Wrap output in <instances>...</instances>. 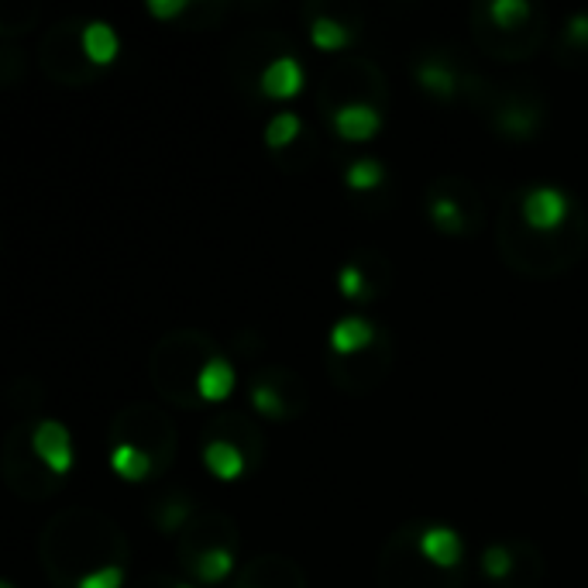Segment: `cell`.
Returning a JSON list of instances; mask_svg holds the SVG:
<instances>
[{"label": "cell", "instance_id": "23", "mask_svg": "<svg viewBox=\"0 0 588 588\" xmlns=\"http://www.w3.org/2000/svg\"><path fill=\"white\" fill-rule=\"evenodd\" d=\"M299 86H303V69L293 56H279L262 73V80H258V90L275 101L293 97V93H299Z\"/></svg>", "mask_w": 588, "mask_h": 588}, {"label": "cell", "instance_id": "24", "mask_svg": "<svg viewBox=\"0 0 588 588\" xmlns=\"http://www.w3.org/2000/svg\"><path fill=\"white\" fill-rule=\"evenodd\" d=\"M413 73H416V83L427 93H434V97H451V93L461 86V77L440 59H420Z\"/></svg>", "mask_w": 588, "mask_h": 588}, {"label": "cell", "instance_id": "37", "mask_svg": "<svg viewBox=\"0 0 588 588\" xmlns=\"http://www.w3.org/2000/svg\"><path fill=\"white\" fill-rule=\"evenodd\" d=\"M125 585V568H101V572H93L86 575L77 588H121Z\"/></svg>", "mask_w": 588, "mask_h": 588}, {"label": "cell", "instance_id": "17", "mask_svg": "<svg viewBox=\"0 0 588 588\" xmlns=\"http://www.w3.org/2000/svg\"><path fill=\"white\" fill-rule=\"evenodd\" d=\"M238 588H307V575L286 554H258L242 568Z\"/></svg>", "mask_w": 588, "mask_h": 588}, {"label": "cell", "instance_id": "20", "mask_svg": "<svg viewBox=\"0 0 588 588\" xmlns=\"http://www.w3.org/2000/svg\"><path fill=\"white\" fill-rule=\"evenodd\" d=\"M513 548V568H509V578L499 585V588H537L544 581V572H548V561L544 554L537 551L533 540H509Z\"/></svg>", "mask_w": 588, "mask_h": 588}, {"label": "cell", "instance_id": "30", "mask_svg": "<svg viewBox=\"0 0 588 588\" xmlns=\"http://www.w3.org/2000/svg\"><path fill=\"white\" fill-rule=\"evenodd\" d=\"M193 503L183 496V492H173V496H162L158 506L152 509V520L158 530H183L186 524H190V516H193Z\"/></svg>", "mask_w": 588, "mask_h": 588}, {"label": "cell", "instance_id": "25", "mask_svg": "<svg viewBox=\"0 0 588 588\" xmlns=\"http://www.w3.org/2000/svg\"><path fill=\"white\" fill-rule=\"evenodd\" d=\"M203 461H207V468H210V472H214L217 479H238L242 472H248L245 455L234 448V444H227V440H210V444H203Z\"/></svg>", "mask_w": 588, "mask_h": 588}, {"label": "cell", "instance_id": "12", "mask_svg": "<svg viewBox=\"0 0 588 588\" xmlns=\"http://www.w3.org/2000/svg\"><path fill=\"white\" fill-rule=\"evenodd\" d=\"M214 548L238 551V527H234V520L227 513L197 509L190 516V524L179 530V561L190 564L197 554L214 551Z\"/></svg>", "mask_w": 588, "mask_h": 588}, {"label": "cell", "instance_id": "2", "mask_svg": "<svg viewBox=\"0 0 588 588\" xmlns=\"http://www.w3.org/2000/svg\"><path fill=\"white\" fill-rule=\"evenodd\" d=\"M496 234H499V255L513 272L544 279V275H561L564 269H572L578 262L588 245V221L581 217V210H575L572 221L561 231L537 234L524 224L520 190H513L503 200Z\"/></svg>", "mask_w": 588, "mask_h": 588}, {"label": "cell", "instance_id": "38", "mask_svg": "<svg viewBox=\"0 0 588 588\" xmlns=\"http://www.w3.org/2000/svg\"><path fill=\"white\" fill-rule=\"evenodd\" d=\"M149 11L158 14V17H176L183 11H190V4H183V0H166V4H162V0H152Z\"/></svg>", "mask_w": 588, "mask_h": 588}, {"label": "cell", "instance_id": "6", "mask_svg": "<svg viewBox=\"0 0 588 588\" xmlns=\"http://www.w3.org/2000/svg\"><path fill=\"white\" fill-rule=\"evenodd\" d=\"M117 444H131V448L145 451L155 464V472H166L176 461V427L152 403H131L114 416L110 448H117Z\"/></svg>", "mask_w": 588, "mask_h": 588}, {"label": "cell", "instance_id": "14", "mask_svg": "<svg viewBox=\"0 0 588 588\" xmlns=\"http://www.w3.org/2000/svg\"><path fill=\"white\" fill-rule=\"evenodd\" d=\"M575 210H578V203L568 200V193H561L557 186H530V190H520L524 224L537 234L561 231L572 221Z\"/></svg>", "mask_w": 588, "mask_h": 588}, {"label": "cell", "instance_id": "22", "mask_svg": "<svg viewBox=\"0 0 588 588\" xmlns=\"http://www.w3.org/2000/svg\"><path fill=\"white\" fill-rule=\"evenodd\" d=\"M331 125L344 141H368L375 131L383 128V114L368 104H355V107H341L331 117Z\"/></svg>", "mask_w": 588, "mask_h": 588}, {"label": "cell", "instance_id": "33", "mask_svg": "<svg viewBox=\"0 0 588 588\" xmlns=\"http://www.w3.org/2000/svg\"><path fill=\"white\" fill-rule=\"evenodd\" d=\"M310 38H314L317 49L338 52V49H344V45L351 42V32H348V25H341L338 17H317L314 25H310Z\"/></svg>", "mask_w": 588, "mask_h": 588}, {"label": "cell", "instance_id": "5", "mask_svg": "<svg viewBox=\"0 0 588 588\" xmlns=\"http://www.w3.org/2000/svg\"><path fill=\"white\" fill-rule=\"evenodd\" d=\"M386 101H389L386 77L379 73L375 62L362 56H344L327 66L324 83H320V104L327 107V117H334L341 107H355V104H368L375 110H383Z\"/></svg>", "mask_w": 588, "mask_h": 588}, {"label": "cell", "instance_id": "11", "mask_svg": "<svg viewBox=\"0 0 588 588\" xmlns=\"http://www.w3.org/2000/svg\"><path fill=\"white\" fill-rule=\"evenodd\" d=\"M389 365H392V344H389L386 331H379L375 344H368L365 351H358V355H334V351H331V358H327V372H331V379L344 392L375 389L386 379Z\"/></svg>", "mask_w": 588, "mask_h": 588}, {"label": "cell", "instance_id": "8", "mask_svg": "<svg viewBox=\"0 0 588 588\" xmlns=\"http://www.w3.org/2000/svg\"><path fill=\"white\" fill-rule=\"evenodd\" d=\"M427 214L444 234H472L485 221V200L464 176H440L427 190Z\"/></svg>", "mask_w": 588, "mask_h": 588}, {"label": "cell", "instance_id": "19", "mask_svg": "<svg viewBox=\"0 0 588 588\" xmlns=\"http://www.w3.org/2000/svg\"><path fill=\"white\" fill-rule=\"evenodd\" d=\"M420 551L427 554V557L437 564V568L458 572L461 554H464V544H461L458 530L440 527V524H423V530H420Z\"/></svg>", "mask_w": 588, "mask_h": 588}, {"label": "cell", "instance_id": "21", "mask_svg": "<svg viewBox=\"0 0 588 588\" xmlns=\"http://www.w3.org/2000/svg\"><path fill=\"white\" fill-rule=\"evenodd\" d=\"M375 338H379V327H375L368 317L351 314L331 327V351L334 355H358V351L375 344Z\"/></svg>", "mask_w": 588, "mask_h": 588}, {"label": "cell", "instance_id": "9", "mask_svg": "<svg viewBox=\"0 0 588 588\" xmlns=\"http://www.w3.org/2000/svg\"><path fill=\"white\" fill-rule=\"evenodd\" d=\"M83 32H86L83 21L66 17L49 35H45L42 49H38V62L45 69V77L59 80L66 86L93 83V77H97V66H93L90 56H86Z\"/></svg>", "mask_w": 588, "mask_h": 588}, {"label": "cell", "instance_id": "40", "mask_svg": "<svg viewBox=\"0 0 588 588\" xmlns=\"http://www.w3.org/2000/svg\"><path fill=\"white\" fill-rule=\"evenodd\" d=\"M578 479H581V489H585V496H588V448L581 455V468H578Z\"/></svg>", "mask_w": 588, "mask_h": 588}, {"label": "cell", "instance_id": "39", "mask_svg": "<svg viewBox=\"0 0 588 588\" xmlns=\"http://www.w3.org/2000/svg\"><path fill=\"white\" fill-rule=\"evenodd\" d=\"M134 588H179V581H173V578H162V575H145V578H141Z\"/></svg>", "mask_w": 588, "mask_h": 588}, {"label": "cell", "instance_id": "13", "mask_svg": "<svg viewBox=\"0 0 588 588\" xmlns=\"http://www.w3.org/2000/svg\"><path fill=\"white\" fill-rule=\"evenodd\" d=\"M203 444L210 440H227L234 444L245 461H248V472H255L258 464L266 458V434L255 427V423L242 413V410H227V413H210V420L203 423Z\"/></svg>", "mask_w": 588, "mask_h": 588}, {"label": "cell", "instance_id": "41", "mask_svg": "<svg viewBox=\"0 0 588 588\" xmlns=\"http://www.w3.org/2000/svg\"><path fill=\"white\" fill-rule=\"evenodd\" d=\"M179 588H193V585H186V581H179Z\"/></svg>", "mask_w": 588, "mask_h": 588}, {"label": "cell", "instance_id": "27", "mask_svg": "<svg viewBox=\"0 0 588 588\" xmlns=\"http://www.w3.org/2000/svg\"><path fill=\"white\" fill-rule=\"evenodd\" d=\"M234 389V365L217 355L203 372H200V399L203 403H221L224 396H231Z\"/></svg>", "mask_w": 588, "mask_h": 588}, {"label": "cell", "instance_id": "28", "mask_svg": "<svg viewBox=\"0 0 588 588\" xmlns=\"http://www.w3.org/2000/svg\"><path fill=\"white\" fill-rule=\"evenodd\" d=\"M110 468L128 482H141V479L155 475L152 458L145 451L131 448V444H117V448H110Z\"/></svg>", "mask_w": 588, "mask_h": 588}, {"label": "cell", "instance_id": "32", "mask_svg": "<svg viewBox=\"0 0 588 588\" xmlns=\"http://www.w3.org/2000/svg\"><path fill=\"white\" fill-rule=\"evenodd\" d=\"M299 128H303V121H299L296 110H279L266 128V145L269 149H290L299 138Z\"/></svg>", "mask_w": 588, "mask_h": 588}, {"label": "cell", "instance_id": "16", "mask_svg": "<svg viewBox=\"0 0 588 588\" xmlns=\"http://www.w3.org/2000/svg\"><path fill=\"white\" fill-rule=\"evenodd\" d=\"M485 110L492 114V128H499L509 138H530L540 125V101L527 97V93H496L489 90Z\"/></svg>", "mask_w": 588, "mask_h": 588}, {"label": "cell", "instance_id": "18", "mask_svg": "<svg viewBox=\"0 0 588 588\" xmlns=\"http://www.w3.org/2000/svg\"><path fill=\"white\" fill-rule=\"evenodd\" d=\"M35 451L56 475H66L69 464H73V440H69V431L56 420L35 423Z\"/></svg>", "mask_w": 588, "mask_h": 588}, {"label": "cell", "instance_id": "4", "mask_svg": "<svg viewBox=\"0 0 588 588\" xmlns=\"http://www.w3.org/2000/svg\"><path fill=\"white\" fill-rule=\"evenodd\" d=\"M423 524L396 527L386 540L379 557V581L383 588H461V572L437 568V564L420 551Z\"/></svg>", "mask_w": 588, "mask_h": 588}, {"label": "cell", "instance_id": "36", "mask_svg": "<svg viewBox=\"0 0 588 588\" xmlns=\"http://www.w3.org/2000/svg\"><path fill=\"white\" fill-rule=\"evenodd\" d=\"M564 49L588 52V14H575L564 28Z\"/></svg>", "mask_w": 588, "mask_h": 588}, {"label": "cell", "instance_id": "10", "mask_svg": "<svg viewBox=\"0 0 588 588\" xmlns=\"http://www.w3.org/2000/svg\"><path fill=\"white\" fill-rule=\"evenodd\" d=\"M307 383L299 379L296 372L282 368V365H266L251 372L248 383V399L255 413L272 416V420H290L296 413L307 410Z\"/></svg>", "mask_w": 588, "mask_h": 588}, {"label": "cell", "instance_id": "31", "mask_svg": "<svg viewBox=\"0 0 588 588\" xmlns=\"http://www.w3.org/2000/svg\"><path fill=\"white\" fill-rule=\"evenodd\" d=\"M83 45H86V56L93 66H107L117 56V35L110 25H104V21H90L83 32Z\"/></svg>", "mask_w": 588, "mask_h": 588}, {"label": "cell", "instance_id": "26", "mask_svg": "<svg viewBox=\"0 0 588 588\" xmlns=\"http://www.w3.org/2000/svg\"><path fill=\"white\" fill-rule=\"evenodd\" d=\"M186 575H197L200 581L214 585V581H224L231 572H234V551H224V548H214V551H203L197 554L190 564H183Z\"/></svg>", "mask_w": 588, "mask_h": 588}, {"label": "cell", "instance_id": "29", "mask_svg": "<svg viewBox=\"0 0 588 588\" xmlns=\"http://www.w3.org/2000/svg\"><path fill=\"white\" fill-rule=\"evenodd\" d=\"M485 14L492 25L503 32H524V28H530L533 8L527 0H496V4H485Z\"/></svg>", "mask_w": 588, "mask_h": 588}, {"label": "cell", "instance_id": "3", "mask_svg": "<svg viewBox=\"0 0 588 588\" xmlns=\"http://www.w3.org/2000/svg\"><path fill=\"white\" fill-rule=\"evenodd\" d=\"M217 355H221L217 341L203 331H190V327H179V331L158 338L149 358V375H152L155 392L179 410H197L200 372Z\"/></svg>", "mask_w": 588, "mask_h": 588}, {"label": "cell", "instance_id": "34", "mask_svg": "<svg viewBox=\"0 0 588 588\" xmlns=\"http://www.w3.org/2000/svg\"><path fill=\"white\" fill-rule=\"evenodd\" d=\"M383 179H386V169L375 158H358V162H351V166H348V186H351V190H358V193L379 190Z\"/></svg>", "mask_w": 588, "mask_h": 588}, {"label": "cell", "instance_id": "7", "mask_svg": "<svg viewBox=\"0 0 588 588\" xmlns=\"http://www.w3.org/2000/svg\"><path fill=\"white\" fill-rule=\"evenodd\" d=\"M0 458H4V479L21 499H45L59 489V475L35 451L32 420H17L4 434V455Z\"/></svg>", "mask_w": 588, "mask_h": 588}, {"label": "cell", "instance_id": "15", "mask_svg": "<svg viewBox=\"0 0 588 588\" xmlns=\"http://www.w3.org/2000/svg\"><path fill=\"white\" fill-rule=\"evenodd\" d=\"M472 35H475V42L482 45V49L492 52V56H499V59H524V56H530L540 45V38H544V28L530 25L524 32H503V28H496L489 21L485 4H479L472 11Z\"/></svg>", "mask_w": 588, "mask_h": 588}, {"label": "cell", "instance_id": "35", "mask_svg": "<svg viewBox=\"0 0 588 588\" xmlns=\"http://www.w3.org/2000/svg\"><path fill=\"white\" fill-rule=\"evenodd\" d=\"M509 568H513V548L509 544H492L485 548L482 554V572L485 578H492L496 585H503L509 578Z\"/></svg>", "mask_w": 588, "mask_h": 588}, {"label": "cell", "instance_id": "1", "mask_svg": "<svg viewBox=\"0 0 588 588\" xmlns=\"http://www.w3.org/2000/svg\"><path fill=\"white\" fill-rule=\"evenodd\" d=\"M42 564L49 578L62 588H77L86 575L101 568H125L128 540L114 516L90 509V506H69L56 513L49 527L42 530Z\"/></svg>", "mask_w": 588, "mask_h": 588}]
</instances>
